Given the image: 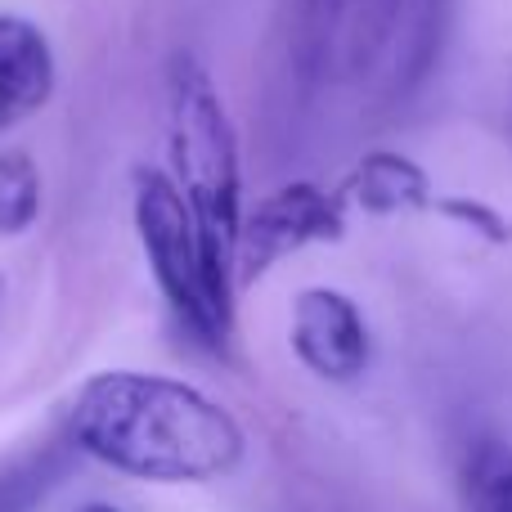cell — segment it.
<instances>
[{
	"instance_id": "1",
	"label": "cell",
	"mask_w": 512,
	"mask_h": 512,
	"mask_svg": "<svg viewBox=\"0 0 512 512\" xmlns=\"http://www.w3.org/2000/svg\"><path fill=\"white\" fill-rule=\"evenodd\" d=\"M68 441L104 468L158 486H207L248 459V432L221 400L140 369H104L81 382Z\"/></svg>"
},
{
	"instance_id": "2",
	"label": "cell",
	"mask_w": 512,
	"mask_h": 512,
	"mask_svg": "<svg viewBox=\"0 0 512 512\" xmlns=\"http://www.w3.org/2000/svg\"><path fill=\"white\" fill-rule=\"evenodd\" d=\"M167 153L171 180L185 194L198 225L207 270L216 288L239 292V225H243V162L230 108L212 72L189 50L171 54L167 68Z\"/></svg>"
},
{
	"instance_id": "3",
	"label": "cell",
	"mask_w": 512,
	"mask_h": 512,
	"mask_svg": "<svg viewBox=\"0 0 512 512\" xmlns=\"http://www.w3.org/2000/svg\"><path fill=\"white\" fill-rule=\"evenodd\" d=\"M131 212L140 248L149 256V270L158 279L162 297H167L171 315L185 324V333L198 346L225 355L234 337V297L216 288L212 270H207L194 212H189L185 194L176 189V180L167 171L135 167Z\"/></svg>"
},
{
	"instance_id": "4",
	"label": "cell",
	"mask_w": 512,
	"mask_h": 512,
	"mask_svg": "<svg viewBox=\"0 0 512 512\" xmlns=\"http://www.w3.org/2000/svg\"><path fill=\"white\" fill-rule=\"evenodd\" d=\"M346 230L342 194H328L315 180H288L270 189L252 212H243L239 225V283H256L283 256L310 248V243H333Z\"/></svg>"
},
{
	"instance_id": "5",
	"label": "cell",
	"mask_w": 512,
	"mask_h": 512,
	"mask_svg": "<svg viewBox=\"0 0 512 512\" xmlns=\"http://www.w3.org/2000/svg\"><path fill=\"white\" fill-rule=\"evenodd\" d=\"M292 355L324 382H355L369 369V328L346 292L301 288L292 297Z\"/></svg>"
},
{
	"instance_id": "6",
	"label": "cell",
	"mask_w": 512,
	"mask_h": 512,
	"mask_svg": "<svg viewBox=\"0 0 512 512\" xmlns=\"http://www.w3.org/2000/svg\"><path fill=\"white\" fill-rule=\"evenodd\" d=\"M54 77L50 36L32 18L0 9V135L50 104Z\"/></svg>"
},
{
	"instance_id": "7",
	"label": "cell",
	"mask_w": 512,
	"mask_h": 512,
	"mask_svg": "<svg viewBox=\"0 0 512 512\" xmlns=\"http://www.w3.org/2000/svg\"><path fill=\"white\" fill-rule=\"evenodd\" d=\"M351 198L355 207L373 216H391V212H414V207L432 203V180L418 167L414 158L391 149H373L355 162V171L346 176L342 203Z\"/></svg>"
},
{
	"instance_id": "8",
	"label": "cell",
	"mask_w": 512,
	"mask_h": 512,
	"mask_svg": "<svg viewBox=\"0 0 512 512\" xmlns=\"http://www.w3.org/2000/svg\"><path fill=\"white\" fill-rule=\"evenodd\" d=\"M346 9L351 0H292V63H297L301 77H319L333 54V41L346 23Z\"/></svg>"
},
{
	"instance_id": "9",
	"label": "cell",
	"mask_w": 512,
	"mask_h": 512,
	"mask_svg": "<svg viewBox=\"0 0 512 512\" xmlns=\"http://www.w3.org/2000/svg\"><path fill=\"white\" fill-rule=\"evenodd\" d=\"M45 185L41 167L32 162L27 149H5L0 153V239H18L41 221Z\"/></svg>"
},
{
	"instance_id": "10",
	"label": "cell",
	"mask_w": 512,
	"mask_h": 512,
	"mask_svg": "<svg viewBox=\"0 0 512 512\" xmlns=\"http://www.w3.org/2000/svg\"><path fill=\"white\" fill-rule=\"evenodd\" d=\"M468 508L472 512H512V454L486 441L468 459Z\"/></svg>"
},
{
	"instance_id": "11",
	"label": "cell",
	"mask_w": 512,
	"mask_h": 512,
	"mask_svg": "<svg viewBox=\"0 0 512 512\" xmlns=\"http://www.w3.org/2000/svg\"><path fill=\"white\" fill-rule=\"evenodd\" d=\"M400 5L405 0H360L351 23V63L355 68H369L382 50H387L391 32L400 23Z\"/></svg>"
},
{
	"instance_id": "12",
	"label": "cell",
	"mask_w": 512,
	"mask_h": 512,
	"mask_svg": "<svg viewBox=\"0 0 512 512\" xmlns=\"http://www.w3.org/2000/svg\"><path fill=\"white\" fill-rule=\"evenodd\" d=\"M450 216H459V221H468V225H477L486 239H495V243H504L508 239V225L499 221V212H490L486 203H468V198H450V203H441Z\"/></svg>"
},
{
	"instance_id": "13",
	"label": "cell",
	"mask_w": 512,
	"mask_h": 512,
	"mask_svg": "<svg viewBox=\"0 0 512 512\" xmlns=\"http://www.w3.org/2000/svg\"><path fill=\"white\" fill-rule=\"evenodd\" d=\"M86 512H117V508H108V504H90Z\"/></svg>"
},
{
	"instance_id": "14",
	"label": "cell",
	"mask_w": 512,
	"mask_h": 512,
	"mask_svg": "<svg viewBox=\"0 0 512 512\" xmlns=\"http://www.w3.org/2000/svg\"><path fill=\"white\" fill-rule=\"evenodd\" d=\"M0 301H5V288H0Z\"/></svg>"
}]
</instances>
